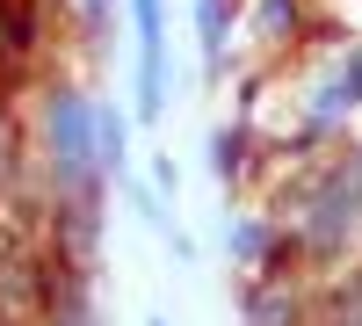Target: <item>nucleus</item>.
<instances>
[{
  "mask_svg": "<svg viewBox=\"0 0 362 326\" xmlns=\"http://www.w3.org/2000/svg\"><path fill=\"white\" fill-rule=\"evenodd\" d=\"M138 102L160 109V0H138Z\"/></svg>",
  "mask_w": 362,
  "mask_h": 326,
  "instance_id": "obj_1",
  "label": "nucleus"
}]
</instances>
